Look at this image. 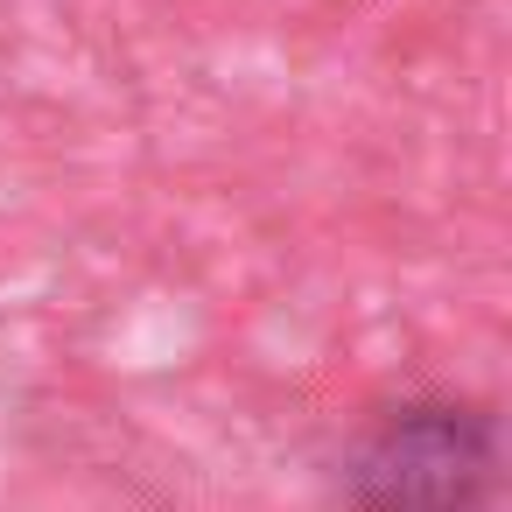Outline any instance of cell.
Masks as SVG:
<instances>
[{"instance_id":"6da1fadb","label":"cell","mask_w":512,"mask_h":512,"mask_svg":"<svg viewBox=\"0 0 512 512\" xmlns=\"http://www.w3.org/2000/svg\"><path fill=\"white\" fill-rule=\"evenodd\" d=\"M505 477L498 414L477 400L379 407L344 449L351 512H491Z\"/></svg>"}]
</instances>
